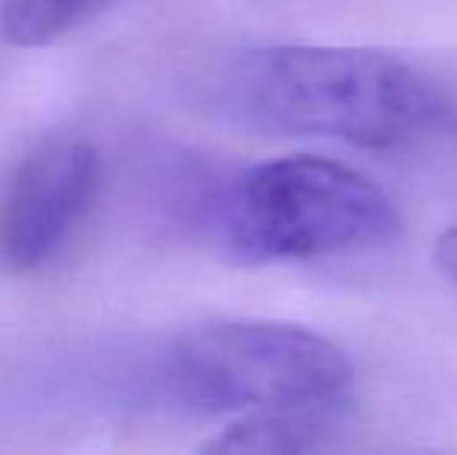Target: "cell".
<instances>
[{
	"label": "cell",
	"mask_w": 457,
	"mask_h": 455,
	"mask_svg": "<svg viewBox=\"0 0 457 455\" xmlns=\"http://www.w3.org/2000/svg\"><path fill=\"white\" fill-rule=\"evenodd\" d=\"M193 104L265 134L392 150L457 134V97L404 60L373 50L271 44L205 60Z\"/></svg>",
	"instance_id": "obj_1"
},
{
	"label": "cell",
	"mask_w": 457,
	"mask_h": 455,
	"mask_svg": "<svg viewBox=\"0 0 457 455\" xmlns=\"http://www.w3.org/2000/svg\"><path fill=\"white\" fill-rule=\"evenodd\" d=\"M352 365L333 341L280 322H212L112 356L94 387L146 412L228 415L343 400Z\"/></svg>",
	"instance_id": "obj_2"
},
{
	"label": "cell",
	"mask_w": 457,
	"mask_h": 455,
	"mask_svg": "<svg viewBox=\"0 0 457 455\" xmlns=\"http://www.w3.org/2000/svg\"><path fill=\"white\" fill-rule=\"evenodd\" d=\"M377 181L320 156H287L230 178L215 240L243 262H302L383 249L402 237Z\"/></svg>",
	"instance_id": "obj_3"
},
{
	"label": "cell",
	"mask_w": 457,
	"mask_h": 455,
	"mask_svg": "<svg viewBox=\"0 0 457 455\" xmlns=\"http://www.w3.org/2000/svg\"><path fill=\"white\" fill-rule=\"evenodd\" d=\"M100 156L81 138L25 153L0 181V274H31L69 243L91 209Z\"/></svg>",
	"instance_id": "obj_4"
},
{
	"label": "cell",
	"mask_w": 457,
	"mask_h": 455,
	"mask_svg": "<svg viewBox=\"0 0 457 455\" xmlns=\"http://www.w3.org/2000/svg\"><path fill=\"white\" fill-rule=\"evenodd\" d=\"M343 400L302 402L280 406L265 412H249L237 425H230L221 437L212 440L205 450L212 452H305L320 443L327 431L339 421Z\"/></svg>",
	"instance_id": "obj_5"
},
{
	"label": "cell",
	"mask_w": 457,
	"mask_h": 455,
	"mask_svg": "<svg viewBox=\"0 0 457 455\" xmlns=\"http://www.w3.org/2000/svg\"><path fill=\"white\" fill-rule=\"evenodd\" d=\"M119 0H6L4 38L19 47H41L85 29Z\"/></svg>",
	"instance_id": "obj_6"
},
{
	"label": "cell",
	"mask_w": 457,
	"mask_h": 455,
	"mask_svg": "<svg viewBox=\"0 0 457 455\" xmlns=\"http://www.w3.org/2000/svg\"><path fill=\"white\" fill-rule=\"evenodd\" d=\"M433 259H436V265H439V272L457 287V225L448 228L445 234L436 240Z\"/></svg>",
	"instance_id": "obj_7"
},
{
	"label": "cell",
	"mask_w": 457,
	"mask_h": 455,
	"mask_svg": "<svg viewBox=\"0 0 457 455\" xmlns=\"http://www.w3.org/2000/svg\"><path fill=\"white\" fill-rule=\"evenodd\" d=\"M4 13H6V0H0V35H4Z\"/></svg>",
	"instance_id": "obj_8"
}]
</instances>
